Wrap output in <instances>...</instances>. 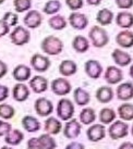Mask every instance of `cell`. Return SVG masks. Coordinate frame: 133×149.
Segmentation results:
<instances>
[{"mask_svg": "<svg viewBox=\"0 0 133 149\" xmlns=\"http://www.w3.org/2000/svg\"><path fill=\"white\" fill-rule=\"evenodd\" d=\"M41 48L45 54L49 56H57L62 51L63 42L60 38L49 35V36H46L42 40Z\"/></svg>", "mask_w": 133, "mask_h": 149, "instance_id": "6da1fadb", "label": "cell"}, {"mask_svg": "<svg viewBox=\"0 0 133 149\" xmlns=\"http://www.w3.org/2000/svg\"><path fill=\"white\" fill-rule=\"evenodd\" d=\"M88 36H90V39L92 40L93 46L97 47V48L104 47L109 42L107 32L103 27H99V26H93L90 31V33H88Z\"/></svg>", "mask_w": 133, "mask_h": 149, "instance_id": "7a4b0ae2", "label": "cell"}, {"mask_svg": "<svg viewBox=\"0 0 133 149\" xmlns=\"http://www.w3.org/2000/svg\"><path fill=\"white\" fill-rule=\"evenodd\" d=\"M10 40L13 45L15 46H23L26 45L31 39V33L27 29L23 26H15L14 29L10 33Z\"/></svg>", "mask_w": 133, "mask_h": 149, "instance_id": "3957f363", "label": "cell"}, {"mask_svg": "<svg viewBox=\"0 0 133 149\" xmlns=\"http://www.w3.org/2000/svg\"><path fill=\"white\" fill-rule=\"evenodd\" d=\"M57 113L62 121L70 120L74 113V106L72 104V101L66 99V98H62V99L59 100L58 107H57Z\"/></svg>", "mask_w": 133, "mask_h": 149, "instance_id": "277c9868", "label": "cell"}, {"mask_svg": "<svg viewBox=\"0 0 133 149\" xmlns=\"http://www.w3.org/2000/svg\"><path fill=\"white\" fill-rule=\"evenodd\" d=\"M23 23L27 29H37L43 23V15L37 10H29L23 17Z\"/></svg>", "mask_w": 133, "mask_h": 149, "instance_id": "5b68a950", "label": "cell"}, {"mask_svg": "<svg viewBox=\"0 0 133 149\" xmlns=\"http://www.w3.org/2000/svg\"><path fill=\"white\" fill-rule=\"evenodd\" d=\"M51 91L57 96H66L71 91V84L68 79L59 77L51 82Z\"/></svg>", "mask_w": 133, "mask_h": 149, "instance_id": "8992f818", "label": "cell"}, {"mask_svg": "<svg viewBox=\"0 0 133 149\" xmlns=\"http://www.w3.org/2000/svg\"><path fill=\"white\" fill-rule=\"evenodd\" d=\"M50 60L48 57L41 54H35L31 58V65L37 72H46L50 68Z\"/></svg>", "mask_w": 133, "mask_h": 149, "instance_id": "52a82bcc", "label": "cell"}, {"mask_svg": "<svg viewBox=\"0 0 133 149\" xmlns=\"http://www.w3.org/2000/svg\"><path fill=\"white\" fill-rule=\"evenodd\" d=\"M69 23L74 29H80L82 31L84 29L88 24V17L81 12H72L69 15Z\"/></svg>", "mask_w": 133, "mask_h": 149, "instance_id": "ba28073f", "label": "cell"}, {"mask_svg": "<svg viewBox=\"0 0 133 149\" xmlns=\"http://www.w3.org/2000/svg\"><path fill=\"white\" fill-rule=\"evenodd\" d=\"M54 110L52 102L47 98H38L35 101V111L38 116H48L51 114Z\"/></svg>", "mask_w": 133, "mask_h": 149, "instance_id": "9c48e42d", "label": "cell"}, {"mask_svg": "<svg viewBox=\"0 0 133 149\" xmlns=\"http://www.w3.org/2000/svg\"><path fill=\"white\" fill-rule=\"evenodd\" d=\"M31 74H32V71L25 64H19L12 71L13 79L19 83H23V82H26L27 79H29Z\"/></svg>", "mask_w": 133, "mask_h": 149, "instance_id": "30bf717a", "label": "cell"}, {"mask_svg": "<svg viewBox=\"0 0 133 149\" xmlns=\"http://www.w3.org/2000/svg\"><path fill=\"white\" fill-rule=\"evenodd\" d=\"M85 73L91 77V79H99V76L103 73V68L100 65V63L96 60H88L85 62L84 65Z\"/></svg>", "mask_w": 133, "mask_h": 149, "instance_id": "8fae6325", "label": "cell"}, {"mask_svg": "<svg viewBox=\"0 0 133 149\" xmlns=\"http://www.w3.org/2000/svg\"><path fill=\"white\" fill-rule=\"evenodd\" d=\"M109 134L112 139H118V138L127 136L128 135V125L121 121H117L110 126Z\"/></svg>", "mask_w": 133, "mask_h": 149, "instance_id": "7c38bea8", "label": "cell"}, {"mask_svg": "<svg viewBox=\"0 0 133 149\" xmlns=\"http://www.w3.org/2000/svg\"><path fill=\"white\" fill-rule=\"evenodd\" d=\"M29 87L32 88V91L34 93L42 94V93L47 91V88H48V81L44 76L36 75L32 79H29Z\"/></svg>", "mask_w": 133, "mask_h": 149, "instance_id": "4fadbf2b", "label": "cell"}, {"mask_svg": "<svg viewBox=\"0 0 133 149\" xmlns=\"http://www.w3.org/2000/svg\"><path fill=\"white\" fill-rule=\"evenodd\" d=\"M12 96L14 100H17L19 102H23L29 98V89L23 83H18L13 86L12 89Z\"/></svg>", "mask_w": 133, "mask_h": 149, "instance_id": "5bb4252c", "label": "cell"}, {"mask_svg": "<svg viewBox=\"0 0 133 149\" xmlns=\"http://www.w3.org/2000/svg\"><path fill=\"white\" fill-rule=\"evenodd\" d=\"M105 79L109 84H117L122 79V72L117 66H108L105 72Z\"/></svg>", "mask_w": 133, "mask_h": 149, "instance_id": "9a60e30c", "label": "cell"}, {"mask_svg": "<svg viewBox=\"0 0 133 149\" xmlns=\"http://www.w3.org/2000/svg\"><path fill=\"white\" fill-rule=\"evenodd\" d=\"M117 44L123 48H131L133 46V33L131 31H122L117 35Z\"/></svg>", "mask_w": 133, "mask_h": 149, "instance_id": "2e32d148", "label": "cell"}, {"mask_svg": "<svg viewBox=\"0 0 133 149\" xmlns=\"http://www.w3.org/2000/svg\"><path fill=\"white\" fill-rule=\"evenodd\" d=\"M116 23L122 29H130L133 26V14L128 11L119 12L116 17Z\"/></svg>", "mask_w": 133, "mask_h": 149, "instance_id": "e0dca14e", "label": "cell"}, {"mask_svg": "<svg viewBox=\"0 0 133 149\" xmlns=\"http://www.w3.org/2000/svg\"><path fill=\"white\" fill-rule=\"evenodd\" d=\"M80 132H81V125L80 123L78 122L76 120H71L69 121L68 123L66 124L64 126V136L66 138H75V137H78L80 135Z\"/></svg>", "mask_w": 133, "mask_h": 149, "instance_id": "ac0fdd59", "label": "cell"}, {"mask_svg": "<svg viewBox=\"0 0 133 149\" xmlns=\"http://www.w3.org/2000/svg\"><path fill=\"white\" fill-rule=\"evenodd\" d=\"M111 57L113 59V61L116 62V64L120 66H127L131 62V56L129 54H127L125 51H122L120 49H115L112 51Z\"/></svg>", "mask_w": 133, "mask_h": 149, "instance_id": "d6986e66", "label": "cell"}, {"mask_svg": "<svg viewBox=\"0 0 133 149\" xmlns=\"http://www.w3.org/2000/svg\"><path fill=\"white\" fill-rule=\"evenodd\" d=\"M78 65L72 60H63L59 65V73L63 76H71L76 73Z\"/></svg>", "mask_w": 133, "mask_h": 149, "instance_id": "ffe728a7", "label": "cell"}, {"mask_svg": "<svg viewBox=\"0 0 133 149\" xmlns=\"http://www.w3.org/2000/svg\"><path fill=\"white\" fill-rule=\"evenodd\" d=\"M24 139V134L19 130H11L10 132L4 136V141L11 146H17L21 144V141Z\"/></svg>", "mask_w": 133, "mask_h": 149, "instance_id": "44dd1931", "label": "cell"}, {"mask_svg": "<svg viewBox=\"0 0 133 149\" xmlns=\"http://www.w3.org/2000/svg\"><path fill=\"white\" fill-rule=\"evenodd\" d=\"M22 125L24 127L25 131H27L29 133H34L37 132L41 128V123L38 122L36 118H34L32 116H26L22 119Z\"/></svg>", "mask_w": 133, "mask_h": 149, "instance_id": "7402d4cb", "label": "cell"}, {"mask_svg": "<svg viewBox=\"0 0 133 149\" xmlns=\"http://www.w3.org/2000/svg\"><path fill=\"white\" fill-rule=\"evenodd\" d=\"M72 47H73V49L76 51V52H79V54H84L85 51H88V48H90V42L88 40L86 39V37H84V36H75L73 38V40H72Z\"/></svg>", "mask_w": 133, "mask_h": 149, "instance_id": "603a6c76", "label": "cell"}, {"mask_svg": "<svg viewBox=\"0 0 133 149\" xmlns=\"http://www.w3.org/2000/svg\"><path fill=\"white\" fill-rule=\"evenodd\" d=\"M88 139L92 141H100L102 138L105 137V128L103 125L95 124L91 126L88 130Z\"/></svg>", "mask_w": 133, "mask_h": 149, "instance_id": "cb8c5ba5", "label": "cell"}, {"mask_svg": "<svg viewBox=\"0 0 133 149\" xmlns=\"http://www.w3.org/2000/svg\"><path fill=\"white\" fill-rule=\"evenodd\" d=\"M118 98L121 100H129L133 98V85L131 83H123L117 88Z\"/></svg>", "mask_w": 133, "mask_h": 149, "instance_id": "d4e9b609", "label": "cell"}, {"mask_svg": "<svg viewBox=\"0 0 133 149\" xmlns=\"http://www.w3.org/2000/svg\"><path fill=\"white\" fill-rule=\"evenodd\" d=\"M61 123L60 121H58L56 118H48L47 120L45 121V131L47 132V134L49 135H56L58 134L60 131H61Z\"/></svg>", "mask_w": 133, "mask_h": 149, "instance_id": "484cf974", "label": "cell"}, {"mask_svg": "<svg viewBox=\"0 0 133 149\" xmlns=\"http://www.w3.org/2000/svg\"><path fill=\"white\" fill-rule=\"evenodd\" d=\"M112 97H113V91L108 86L99 87L96 91V98L98 99V101L103 102V104L109 102L112 99Z\"/></svg>", "mask_w": 133, "mask_h": 149, "instance_id": "4316f807", "label": "cell"}, {"mask_svg": "<svg viewBox=\"0 0 133 149\" xmlns=\"http://www.w3.org/2000/svg\"><path fill=\"white\" fill-rule=\"evenodd\" d=\"M48 24L55 31H62L66 27V20L63 15L57 14V15H52L50 17L48 20Z\"/></svg>", "mask_w": 133, "mask_h": 149, "instance_id": "83f0119b", "label": "cell"}, {"mask_svg": "<svg viewBox=\"0 0 133 149\" xmlns=\"http://www.w3.org/2000/svg\"><path fill=\"white\" fill-rule=\"evenodd\" d=\"M112 19H113V13L109 9H102L97 12V15H96V21L103 26L110 24L112 22Z\"/></svg>", "mask_w": 133, "mask_h": 149, "instance_id": "f1b7e54d", "label": "cell"}, {"mask_svg": "<svg viewBox=\"0 0 133 149\" xmlns=\"http://www.w3.org/2000/svg\"><path fill=\"white\" fill-rule=\"evenodd\" d=\"M61 9V2L59 0H48L43 8V12L48 15H54Z\"/></svg>", "mask_w": 133, "mask_h": 149, "instance_id": "f546056e", "label": "cell"}, {"mask_svg": "<svg viewBox=\"0 0 133 149\" xmlns=\"http://www.w3.org/2000/svg\"><path fill=\"white\" fill-rule=\"evenodd\" d=\"M75 102L79 106H85L90 102V94L86 91H84L83 88H76L73 93Z\"/></svg>", "mask_w": 133, "mask_h": 149, "instance_id": "4dcf8cb0", "label": "cell"}, {"mask_svg": "<svg viewBox=\"0 0 133 149\" xmlns=\"http://www.w3.org/2000/svg\"><path fill=\"white\" fill-rule=\"evenodd\" d=\"M38 141L41 145V149H55L56 148V141L49 134H43L38 137Z\"/></svg>", "mask_w": 133, "mask_h": 149, "instance_id": "1f68e13d", "label": "cell"}, {"mask_svg": "<svg viewBox=\"0 0 133 149\" xmlns=\"http://www.w3.org/2000/svg\"><path fill=\"white\" fill-rule=\"evenodd\" d=\"M95 111L92 108H85V109L82 110L81 114H80V120L84 124H91L95 121Z\"/></svg>", "mask_w": 133, "mask_h": 149, "instance_id": "d6a6232c", "label": "cell"}, {"mask_svg": "<svg viewBox=\"0 0 133 149\" xmlns=\"http://www.w3.org/2000/svg\"><path fill=\"white\" fill-rule=\"evenodd\" d=\"M119 116L123 119V120H133V104H121L119 109Z\"/></svg>", "mask_w": 133, "mask_h": 149, "instance_id": "836d02e7", "label": "cell"}, {"mask_svg": "<svg viewBox=\"0 0 133 149\" xmlns=\"http://www.w3.org/2000/svg\"><path fill=\"white\" fill-rule=\"evenodd\" d=\"M15 114V110L12 106L8 104H0V118L4 120L12 119Z\"/></svg>", "mask_w": 133, "mask_h": 149, "instance_id": "e575fe53", "label": "cell"}, {"mask_svg": "<svg viewBox=\"0 0 133 149\" xmlns=\"http://www.w3.org/2000/svg\"><path fill=\"white\" fill-rule=\"evenodd\" d=\"M15 12L23 13L32 8V0H13Z\"/></svg>", "mask_w": 133, "mask_h": 149, "instance_id": "d590c367", "label": "cell"}, {"mask_svg": "<svg viewBox=\"0 0 133 149\" xmlns=\"http://www.w3.org/2000/svg\"><path fill=\"white\" fill-rule=\"evenodd\" d=\"M1 20L6 22L8 24L9 27L17 26L18 23H19V17H18V14L15 12H11V11H8V12L4 13Z\"/></svg>", "mask_w": 133, "mask_h": 149, "instance_id": "8d00e7d4", "label": "cell"}, {"mask_svg": "<svg viewBox=\"0 0 133 149\" xmlns=\"http://www.w3.org/2000/svg\"><path fill=\"white\" fill-rule=\"evenodd\" d=\"M115 118H116L115 112L109 108H105L100 111V121L103 123H110L112 120H115Z\"/></svg>", "mask_w": 133, "mask_h": 149, "instance_id": "74e56055", "label": "cell"}, {"mask_svg": "<svg viewBox=\"0 0 133 149\" xmlns=\"http://www.w3.org/2000/svg\"><path fill=\"white\" fill-rule=\"evenodd\" d=\"M66 4L69 7L70 10L75 12L76 10H80V9L83 7L84 1L83 0H66Z\"/></svg>", "mask_w": 133, "mask_h": 149, "instance_id": "f35d334b", "label": "cell"}, {"mask_svg": "<svg viewBox=\"0 0 133 149\" xmlns=\"http://www.w3.org/2000/svg\"><path fill=\"white\" fill-rule=\"evenodd\" d=\"M11 130H12V126H11L10 123L6 122V121L0 120V137L6 136Z\"/></svg>", "mask_w": 133, "mask_h": 149, "instance_id": "ab89813d", "label": "cell"}, {"mask_svg": "<svg viewBox=\"0 0 133 149\" xmlns=\"http://www.w3.org/2000/svg\"><path fill=\"white\" fill-rule=\"evenodd\" d=\"M116 4L118 8L127 10L133 7V0H116Z\"/></svg>", "mask_w": 133, "mask_h": 149, "instance_id": "60d3db41", "label": "cell"}, {"mask_svg": "<svg viewBox=\"0 0 133 149\" xmlns=\"http://www.w3.org/2000/svg\"><path fill=\"white\" fill-rule=\"evenodd\" d=\"M9 33H10V27L8 26V24L2 20H0V38L8 35Z\"/></svg>", "mask_w": 133, "mask_h": 149, "instance_id": "b9f144b4", "label": "cell"}, {"mask_svg": "<svg viewBox=\"0 0 133 149\" xmlns=\"http://www.w3.org/2000/svg\"><path fill=\"white\" fill-rule=\"evenodd\" d=\"M8 96H9V88L6 85H1L0 84V104L7 99Z\"/></svg>", "mask_w": 133, "mask_h": 149, "instance_id": "7bdbcfd3", "label": "cell"}, {"mask_svg": "<svg viewBox=\"0 0 133 149\" xmlns=\"http://www.w3.org/2000/svg\"><path fill=\"white\" fill-rule=\"evenodd\" d=\"M27 149H41L38 138H31L27 141Z\"/></svg>", "mask_w": 133, "mask_h": 149, "instance_id": "ee69618b", "label": "cell"}, {"mask_svg": "<svg viewBox=\"0 0 133 149\" xmlns=\"http://www.w3.org/2000/svg\"><path fill=\"white\" fill-rule=\"evenodd\" d=\"M8 73V65L7 63L4 62L2 60H0V79L4 77Z\"/></svg>", "mask_w": 133, "mask_h": 149, "instance_id": "f6af8a7d", "label": "cell"}, {"mask_svg": "<svg viewBox=\"0 0 133 149\" xmlns=\"http://www.w3.org/2000/svg\"><path fill=\"white\" fill-rule=\"evenodd\" d=\"M66 149H84V146L80 143H76V141H73L69 145L66 146Z\"/></svg>", "mask_w": 133, "mask_h": 149, "instance_id": "bcb514c9", "label": "cell"}, {"mask_svg": "<svg viewBox=\"0 0 133 149\" xmlns=\"http://www.w3.org/2000/svg\"><path fill=\"white\" fill-rule=\"evenodd\" d=\"M119 149H133V144L132 143H123Z\"/></svg>", "mask_w": 133, "mask_h": 149, "instance_id": "7dc6e473", "label": "cell"}, {"mask_svg": "<svg viewBox=\"0 0 133 149\" xmlns=\"http://www.w3.org/2000/svg\"><path fill=\"white\" fill-rule=\"evenodd\" d=\"M103 0H86V2L91 6H99Z\"/></svg>", "mask_w": 133, "mask_h": 149, "instance_id": "c3c4849f", "label": "cell"}, {"mask_svg": "<svg viewBox=\"0 0 133 149\" xmlns=\"http://www.w3.org/2000/svg\"><path fill=\"white\" fill-rule=\"evenodd\" d=\"M129 73H130V76H131V77L133 79V64L131 65V68H130V72H129Z\"/></svg>", "mask_w": 133, "mask_h": 149, "instance_id": "681fc988", "label": "cell"}, {"mask_svg": "<svg viewBox=\"0 0 133 149\" xmlns=\"http://www.w3.org/2000/svg\"><path fill=\"white\" fill-rule=\"evenodd\" d=\"M0 149H12L11 147H9V146H4V147H1Z\"/></svg>", "mask_w": 133, "mask_h": 149, "instance_id": "f907efd6", "label": "cell"}, {"mask_svg": "<svg viewBox=\"0 0 133 149\" xmlns=\"http://www.w3.org/2000/svg\"><path fill=\"white\" fill-rule=\"evenodd\" d=\"M4 1H6V0H0V4H2L4 2Z\"/></svg>", "mask_w": 133, "mask_h": 149, "instance_id": "816d5d0a", "label": "cell"}, {"mask_svg": "<svg viewBox=\"0 0 133 149\" xmlns=\"http://www.w3.org/2000/svg\"><path fill=\"white\" fill-rule=\"evenodd\" d=\"M132 134H133V126H132Z\"/></svg>", "mask_w": 133, "mask_h": 149, "instance_id": "f5cc1de1", "label": "cell"}]
</instances>
